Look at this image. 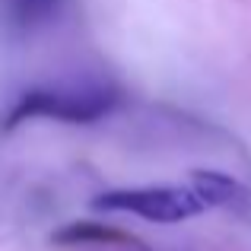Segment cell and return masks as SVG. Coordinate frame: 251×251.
<instances>
[{"label": "cell", "instance_id": "obj_3", "mask_svg": "<svg viewBox=\"0 0 251 251\" xmlns=\"http://www.w3.org/2000/svg\"><path fill=\"white\" fill-rule=\"evenodd\" d=\"M191 191L203 201V207L229 210L242 220H251V188H245L239 178L226 175V172L194 169L191 172Z\"/></svg>", "mask_w": 251, "mask_h": 251}, {"label": "cell", "instance_id": "obj_2", "mask_svg": "<svg viewBox=\"0 0 251 251\" xmlns=\"http://www.w3.org/2000/svg\"><path fill=\"white\" fill-rule=\"evenodd\" d=\"M96 210L105 213H134L150 223H184L203 213V201L191 188L178 184H147V188H118L105 191L92 201Z\"/></svg>", "mask_w": 251, "mask_h": 251}, {"label": "cell", "instance_id": "obj_5", "mask_svg": "<svg viewBox=\"0 0 251 251\" xmlns=\"http://www.w3.org/2000/svg\"><path fill=\"white\" fill-rule=\"evenodd\" d=\"M51 239L57 245H89V242H105V245H134L140 248V242L130 239L127 232H118V229H108L102 223H67L61 232H54Z\"/></svg>", "mask_w": 251, "mask_h": 251}, {"label": "cell", "instance_id": "obj_4", "mask_svg": "<svg viewBox=\"0 0 251 251\" xmlns=\"http://www.w3.org/2000/svg\"><path fill=\"white\" fill-rule=\"evenodd\" d=\"M64 0H3V19L13 32H35L61 13Z\"/></svg>", "mask_w": 251, "mask_h": 251}, {"label": "cell", "instance_id": "obj_1", "mask_svg": "<svg viewBox=\"0 0 251 251\" xmlns=\"http://www.w3.org/2000/svg\"><path fill=\"white\" fill-rule=\"evenodd\" d=\"M118 105V89L102 83L83 86H35L13 99V105L0 115V130L10 134L32 118H54L64 124H92L105 118Z\"/></svg>", "mask_w": 251, "mask_h": 251}]
</instances>
